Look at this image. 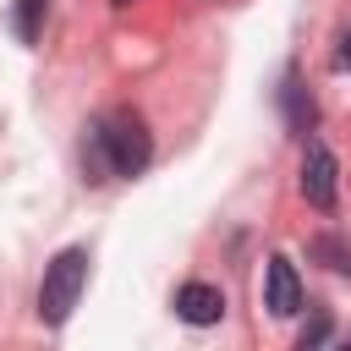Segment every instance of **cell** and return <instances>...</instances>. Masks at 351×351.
I'll return each mask as SVG.
<instances>
[{
	"label": "cell",
	"instance_id": "8",
	"mask_svg": "<svg viewBox=\"0 0 351 351\" xmlns=\"http://www.w3.org/2000/svg\"><path fill=\"white\" fill-rule=\"evenodd\" d=\"M44 11H49V0H16V11H11V27H16V38H22V44H33V38H38V22H44Z\"/></svg>",
	"mask_w": 351,
	"mask_h": 351
},
{
	"label": "cell",
	"instance_id": "3",
	"mask_svg": "<svg viewBox=\"0 0 351 351\" xmlns=\"http://www.w3.org/2000/svg\"><path fill=\"white\" fill-rule=\"evenodd\" d=\"M302 197L313 208H324V214L340 197V165H335V154L324 143H307V154H302Z\"/></svg>",
	"mask_w": 351,
	"mask_h": 351
},
{
	"label": "cell",
	"instance_id": "5",
	"mask_svg": "<svg viewBox=\"0 0 351 351\" xmlns=\"http://www.w3.org/2000/svg\"><path fill=\"white\" fill-rule=\"evenodd\" d=\"M176 318H181V324H192V329L219 324V318H225V291H219V285H208V280H186V285L176 291Z\"/></svg>",
	"mask_w": 351,
	"mask_h": 351
},
{
	"label": "cell",
	"instance_id": "6",
	"mask_svg": "<svg viewBox=\"0 0 351 351\" xmlns=\"http://www.w3.org/2000/svg\"><path fill=\"white\" fill-rule=\"evenodd\" d=\"M280 104H285L291 132H296V137H307V132H313V121H318V110H313V93L302 88V77H296V71H285V82H280Z\"/></svg>",
	"mask_w": 351,
	"mask_h": 351
},
{
	"label": "cell",
	"instance_id": "4",
	"mask_svg": "<svg viewBox=\"0 0 351 351\" xmlns=\"http://www.w3.org/2000/svg\"><path fill=\"white\" fill-rule=\"evenodd\" d=\"M263 307L274 313V318H291V313H302V280H296V263L291 258H269V269H263Z\"/></svg>",
	"mask_w": 351,
	"mask_h": 351
},
{
	"label": "cell",
	"instance_id": "1",
	"mask_svg": "<svg viewBox=\"0 0 351 351\" xmlns=\"http://www.w3.org/2000/svg\"><path fill=\"white\" fill-rule=\"evenodd\" d=\"M154 159V137L143 126L137 110H110L88 126V143H82V165H88V181H110V176H143Z\"/></svg>",
	"mask_w": 351,
	"mask_h": 351
},
{
	"label": "cell",
	"instance_id": "9",
	"mask_svg": "<svg viewBox=\"0 0 351 351\" xmlns=\"http://www.w3.org/2000/svg\"><path fill=\"white\" fill-rule=\"evenodd\" d=\"M324 335H329V307H313V324L296 335V351H318V346H324Z\"/></svg>",
	"mask_w": 351,
	"mask_h": 351
},
{
	"label": "cell",
	"instance_id": "11",
	"mask_svg": "<svg viewBox=\"0 0 351 351\" xmlns=\"http://www.w3.org/2000/svg\"><path fill=\"white\" fill-rule=\"evenodd\" d=\"M340 351H351V335H346V340H340Z\"/></svg>",
	"mask_w": 351,
	"mask_h": 351
},
{
	"label": "cell",
	"instance_id": "7",
	"mask_svg": "<svg viewBox=\"0 0 351 351\" xmlns=\"http://www.w3.org/2000/svg\"><path fill=\"white\" fill-rule=\"evenodd\" d=\"M307 258L324 263V269H335V274H351V241L346 236H313L307 241Z\"/></svg>",
	"mask_w": 351,
	"mask_h": 351
},
{
	"label": "cell",
	"instance_id": "12",
	"mask_svg": "<svg viewBox=\"0 0 351 351\" xmlns=\"http://www.w3.org/2000/svg\"><path fill=\"white\" fill-rule=\"evenodd\" d=\"M115 5H132V0H115Z\"/></svg>",
	"mask_w": 351,
	"mask_h": 351
},
{
	"label": "cell",
	"instance_id": "2",
	"mask_svg": "<svg viewBox=\"0 0 351 351\" xmlns=\"http://www.w3.org/2000/svg\"><path fill=\"white\" fill-rule=\"evenodd\" d=\"M88 285V247H60L49 263H44V280H38V318L44 324H66L77 296Z\"/></svg>",
	"mask_w": 351,
	"mask_h": 351
},
{
	"label": "cell",
	"instance_id": "10",
	"mask_svg": "<svg viewBox=\"0 0 351 351\" xmlns=\"http://www.w3.org/2000/svg\"><path fill=\"white\" fill-rule=\"evenodd\" d=\"M335 66H340V71H346V66H351V33H346V44H340V49H335Z\"/></svg>",
	"mask_w": 351,
	"mask_h": 351
}]
</instances>
